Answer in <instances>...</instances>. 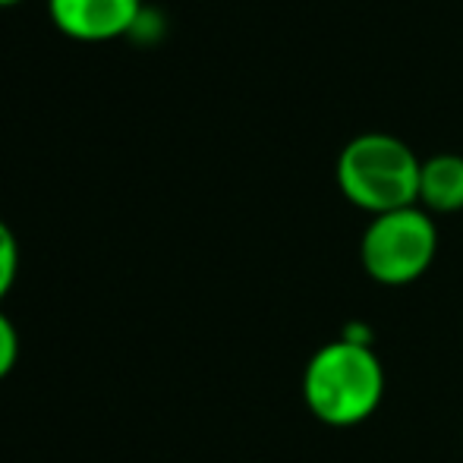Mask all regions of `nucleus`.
Here are the masks:
<instances>
[{
  "label": "nucleus",
  "mask_w": 463,
  "mask_h": 463,
  "mask_svg": "<svg viewBox=\"0 0 463 463\" xmlns=\"http://www.w3.org/2000/svg\"><path fill=\"white\" fill-rule=\"evenodd\" d=\"M303 394L322 422L356 426L375 413L384 397L382 363L360 341L328 344L306 366Z\"/></svg>",
  "instance_id": "1"
},
{
  "label": "nucleus",
  "mask_w": 463,
  "mask_h": 463,
  "mask_svg": "<svg viewBox=\"0 0 463 463\" xmlns=\"http://www.w3.org/2000/svg\"><path fill=\"white\" fill-rule=\"evenodd\" d=\"M422 161L407 142L388 133L356 136L337 158V184L354 205L388 214L420 202Z\"/></svg>",
  "instance_id": "2"
},
{
  "label": "nucleus",
  "mask_w": 463,
  "mask_h": 463,
  "mask_svg": "<svg viewBox=\"0 0 463 463\" xmlns=\"http://www.w3.org/2000/svg\"><path fill=\"white\" fill-rule=\"evenodd\" d=\"M439 231L422 208H397L375 214L363 233V265L378 284H410L432 265Z\"/></svg>",
  "instance_id": "3"
},
{
  "label": "nucleus",
  "mask_w": 463,
  "mask_h": 463,
  "mask_svg": "<svg viewBox=\"0 0 463 463\" xmlns=\"http://www.w3.org/2000/svg\"><path fill=\"white\" fill-rule=\"evenodd\" d=\"M48 13L76 42H110L129 35L146 13L142 0H48Z\"/></svg>",
  "instance_id": "4"
},
{
  "label": "nucleus",
  "mask_w": 463,
  "mask_h": 463,
  "mask_svg": "<svg viewBox=\"0 0 463 463\" xmlns=\"http://www.w3.org/2000/svg\"><path fill=\"white\" fill-rule=\"evenodd\" d=\"M420 202L429 212H460L463 208V158L460 155H435L422 161Z\"/></svg>",
  "instance_id": "5"
},
{
  "label": "nucleus",
  "mask_w": 463,
  "mask_h": 463,
  "mask_svg": "<svg viewBox=\"0 0 463 463\" xmlns=\"http://www.w3.org/2000/svg\"><path fill=\"white\" fill-rule=\"evenodd\" d=\"M16 271H19V243L10 227L0 221V299L10 293L13 280H16Z\"/></svg>",
  "instance_id": "6"
},
{
  "label": "nucleus",
  "mask_w": 463,
  "mask_h": 463,
  "mask_svg": "<svg viewBox=\"0 0 463 463\" xmlns=\"http://www.w3.org/2000/svg\"><path fill=\"white\" fill-rule=\"evenodd\" d=\"M19 360V335L10 318L0 312V378H6Z\"/></svg>",
  "instance_id": "7"
},
{
  "label": "nucleus",
  "mask_w": 463,
  "mask_h": 463,
  "mask_svg": "<svg viewBox=\"0 0 463 463\" xmlns=\"http://www.w3.org/2000/svg\"><path fill=\"white\" fill-rule=\"evenodd\" d=\"M16 4H23V0H0V6H16Z\"/></svg>",
  "instance_id": "8"
}]
</instances>
